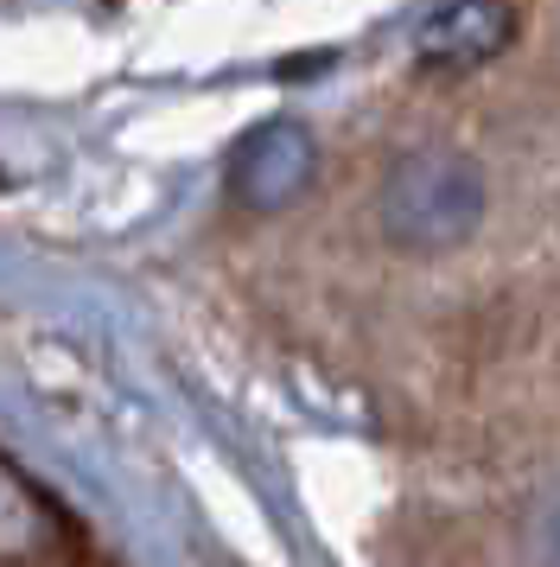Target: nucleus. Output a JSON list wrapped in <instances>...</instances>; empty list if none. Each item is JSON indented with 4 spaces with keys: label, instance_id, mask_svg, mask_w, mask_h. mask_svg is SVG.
Here are the masks:
<instances>
[{
    "label": "nucleus",
    "instance_id": "f257e3e1",
    "mask_svg": "<svg viewBox=\"0 0 560 567\" xmlns=\"http://www.w3.org/2000/svg\"><path fill=\"white\" fill-rule=\"evenodd\" d=\"M484 217V179L458 154H407L382 185V230L402 249H458Z\"/></svg>",
    "mask_w": 560,
    "mask_h": 567
},
{
    "label": "nucleus",
    "instance_id": "f03ea898",
    "mask_svg": "<svg viewBox=\"0 0 560 567\" xmlns=\"http://www.w3.org/2000/svg\"><path fill=\"white\" fill-rule=\"evenodd\" d=\"M319 173V147L300 122H274V128H255L236 159H229V192L249 210H287Z\"/></svg>",
    "mask_w": 560,
    "mask_h": 567
},
{
    "label": "nucleus",
    "instance_id": "7ed1b4c3",
    "mask_svg": "<svg viewBox=\"0 0 560 567\" xmlns=\"http://www.w3.org/2000/svg\"><path fill=\"white\" fill-rule=\"evenodd\" d=\"M71 548V523L58 511L32 472H20L13 460H0V561L13 567H45Z\"/></svg>",
    "mask_w": 560,
    "mask_h": 567
},
{
    "label": "nucleus",
    "instance_id": "20e7f679",
    "mask_svg": "<svg viewBox=\"0 0 560 567\" xmlns=\"http://www.w3.org/2000/svg\"><path fill=\"white\" fill-rule=\"evenodd\" d=\"M504 39H509V7L471 0V7H453L446 20H433L421 32V64H433V71H465V64H484L490 52H504Z\"/></svg>",
    "mask_w": 560,
    "mask_h": 567
},
{
    "label": "nucleus",
    "instance_id": "39448f33",
    "mask_svg": "<svg viewBox=\"0 0 560 567\" xmlns=\"http://www.w3.org/2000/svg\"><path fill=\"white\" fill-rule=\"evenodd\" d=\"M535 561H541V567H560V497H554L541 516H535Z\"/></svg>",
    "mask_w": 560,
    "mask_h": 567
}]
</instances>
